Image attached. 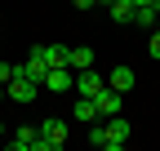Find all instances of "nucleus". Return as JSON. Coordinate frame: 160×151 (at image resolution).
<instances>
[{
  "label": "nucleus",
  "instance_id": "obj_17",
  "mask_svg": "<svg viewBox=\"0 0 160 151\" xmlns=\"http://www.w3.org/2000/svg\"><path fill=\"white\" fill-rule=\"evenodd\" d=\"M147 53H151L156 62H160V31H151V40H147Z\"/></svg>",
  "mask_w": 160,
  "mask_h": 151
},
{
  "label": "nucleus",
  "instance_id": "obj_16",
  "mask_svg": "<svg viewBox=\"0 0 160 151\" xmlns=\"http://www.w3.org/2000/svg\"><path fill=\"white\" fill-rule=\"evenodd\" d=\"M13 76H18V62H0V85H9Z\"/></svg>",
  "mask_w": 160,
  "mask_h": 151
},
{
  "label": "nucleus",
  "instance_id": "obj_9",
  "mask_svg": "<svg viewBox=\"0 0 160 151\" xmlns=\"http://www.w3.org/2000/svg\"><path fill=\"white\" fill-rule=\"evenodd\" d=\"M107 85H111V89H120V93H129V89L138 85V76H133V67H116V71L107 76Z\"/></svg>",
  "mask_w": 160,
  "mask_h": 151
},
{
  "label": "nucleus",
  "instance_id": "obj_21",
  "mask_svg": "<svg viewBox=\"0 0 160 151\" xmlns=\"http://www.w3.org/2000/svg\"><path fill=\"white\" fill-rule=\"evenodd\" d=\"M151 31H160V13H156V27H151Z\"/></svg>",
  "mask_w": 160,
  "mask_h": 151
},
{
  "label": "nucleus",
  "instance_id": "obj_1",
  "mask_svg": "<svg viewBox=\"0 0 160 151\" xmlns=\"http://www.w3.org/2000/svg\"><path fill=\"white\" fill-rule=\"evenodd\" d=\"M58 147H67V120H45L31 151H58Z\"/></svg>",
  "mask_w": 160,
  "mask_h": 151
},
{
  "label": "nucleus",
  "instance_id": "obj_15",
  "mask_svg": "<svg viewBox=\"0 0 160 151\" xmlns=\"http://www.w3.org/2000/svg\"><path fill=\"white\" fill-rule=\"evenodd\" d=\"M89 142H93V147H107V124L89 120Z\"/></svg>",
  "mask_w": 160,
  "mask_h": 151
},
{
  "label": "nucleus",
  "instance_id": "obj_4",
  "mask_svg": "<svg viewBox=\"0 0 160 151\" xmlns=\"http://www.w3.org/2000/svg\"><path fill=\"white\" fill-rule=\"evenodd\" d=\"M129 134H133V129H129L125 116H107V151H120L129 142Z\"/></svg>",
  "mask_w": 160,
  "mask_h": 151
},
{
  "label": "nucleus",
  "instance_id": "obj_10",
  "mask_svg": "<svg viewBox=\"0 0 160 151\" xmlns=\"http://www.w3.org/2000/svg\"><path fill=\"white\" fill-rule=\"evenodd\" d=\"M36 138H40V129L22 124V129H13V138H9V147H13V151H31V147H36Z\"/></svg>",
  "mask_w": 160,
  "mask_h": 151
},
{
  "label": "nucleus",
  "instance_id": "obj_20",
  "mask_svg": "<svg viewBox=\"0 0 160 151\" xmlns=\"http://www.w3.org/2000/svg\"><path fill=\"white\" fill-rule=\"evenodd\" d=\"M5 98H9V93H5V85H0V102H5Z\"/></svg>",
  "mask_w": 160,
  "mask_h": 151
},
{
  "label": "nucleus",
  "instance_id": "obj_12",
  "mask_svg": "<svg viewBox=\"0 0 160 151\" xmlns=\"http://www.w3.org/2000/svg\"><path fill=\"white\" fill-rule=\"evenodd\" d=\"M107 9H111V22H125V27H129V22H133V9H138V5H133V0H111Z\"/></svg>",
  "mask_w": 160,
  "mask_h": 151
},
{
  "label": "nucleus",
  "instance_id": "obj_18",
  "mask_svg": "<svg viewBox=\"0 0 160 151\" xmlns=\"http://www.w3.org/2000/svg\"><path fill=\"white\" fill-rule=\"evenodd\" d=\"M71 5H76V9H80V13H89V9H93V5H98V0H71Z\"/></svg>",
  "mask_w": 160,
  "mask_h": 151
},
{
  "label": "nucleus",
  "instance_id": "obj_5",
  "mask_svg": "<svg viewBox=\"0 0 160 151\" xmlns=\"http://www.w3.org/2000/svg\"><path fill=\"white\" fill-rule=\"evenodd\" d=\"M31 58H40L45 67H67L71 49H67V45H36V49H31Z\"/></svg>",
  "mask_w": 160,
  "mask_h": 151
},
{
  "label": "nucleus",
  "instance_id": "obj_2",
  "mask_svg": "<svg viewBox=\"0 0 160 151\" xmlns=\"http://www.w3.org/2000/svg\"><path fill=\"white\" fill-rule=\"evenodd\" d=\"M120 98H125V93L120 89H111V85H102L93 93V102H98V120H107V116H120Z\"/></svg>",
  "mask_w": 160,
  "mask_h": 151
},
{
  "label": "nucleus",
  "instance_id": "obj_22",
  "mask_svg": "<svg viewBox=\"0 0 160 151\" xmlns=\"http://www.w3.org/2000/svg\"><path fill=\"white\" fill-rule=\"evenodd\" d=\"M98 5H111V0H98Z\"/></svg>",
  "mask_w": 160,
  "mask_h": 151
},
{
  "label": "nucleus",
  "instance_id": "obj_3",
  "mask_svg": "<svg viewBox=\"0 0 160 151\" xmlns=\"http://www.w3.org/2000/svg\"><path fill=\"white\" fill-rule=\"evenodd\" d=\"M5 93H9V102H36L40 85H36V80H27V76H13V80L5 85Z\"/></svg>",
  "mask_w": 160,
  "mask_h": 151
},
{
  "label": "nucleus",
  "instance_id": "obj_14",
  "mask_svg": "<svg viewBox=\"0 0 160 151\" xmlns=\"http://www.w3.org/2000/svg\"><path fill=\"white\" fill-rule=\"evenodd\" d=\"M67 67H76V71L93 67V49H89V45H76V49H71V58H67Z\"/></svg>",
  "mask_w": 160,
  "mask_h": 151
},
{
  "label": "nucleus",
  "instance_id": "obj_11",
  "mask_svg": "<svg viewBox=\"0 0 160 151\" xmlns=\"http://www.w3.org/2000/svg\"><path fill=\"white\" fill-rule=\"evenodd\" d=\"M71 116H76L80 124H89V120H98V102H93V98H80V93H76V107H71Z\"/></svg>",
  "mask_w": 160,
  "mask_h": 151
},
{
  "label": "nucleus",
  "instance_id": "obj_19",
  "mask_svg": "<svg viewBox=\"0 0 160 151\" xmlns=\"http://www.w3.org/2000/svg\"><path fill=\"white\" fill-rule=\"evenodd\" d=\"M133 5H160V0H133Z\"/></svg>",
  "mask_w": 160,
  "mask_h": 151
},
{
  "label": "nucleus",
  "instance_id": "obj_13",
  "mask_svg": "<svg viewBox=\"0 0 160 151\" xmlns=\"http://www.w3.org/2000/svg\"><path fill=\"white\" fill-rule=\"evenodd\" d=\"M156 13H160V5H138V9H133V27L151 31V27H156Z\"/></svg>",
  "mask_w": 160,
  "mask_h": 151
},
{
  "label": "nucleus",
  "instance_id": "obj_7",
  "mask_svg": "<svg viewBox=\"0 0 160 151\" xmlns=\"http://www.w3.org/2000/svg\"><path fill=\"white\" fill-rule=\"evenodd\" d=\"M102 85H107V76H98V71H89V67L76 76V93H80V98H93Z\"/></svg>",
  "mask_w": 160,
  "mask_h": 151
},
{
  "label": "nucleus",
  "instance_id": "obj_8",
  "mask_svg": "<svg viewBox=\"0 0 160 151\" xmlns=\"http://www.w3.org/2000/svg\"><path fill=\"white\" fill-rule=\"evenodd\" d=\"M18 76H27V80H36L40 89H45V76H49V67L40 62V58H27V62H18Z\"/></svg>",
  "mask_w": 160,
  "mask_h": 151
},
{
  "label": "nucleus",
  "instance_id": "obj_6",
  "mask_svg": "<svg viewBox=\"0 0 160 151\" xmlns=\"http://www.w3.org/2000/svg\"><path fill=\"white\" fill-rule=\"evenodd\" d=\"M45 89H49V93H71V89H76V76H71V67H49V76H45Z\"/></svg>",
  "mask_w": 160,
  "mask_h": 151
}]
</instances>
